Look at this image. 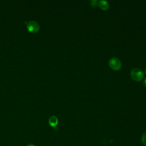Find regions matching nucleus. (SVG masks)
I'll return each mask as SVG.
<instances>
[{
  "instance_id": "obj_3",
  "label": "nucleus",
  "mask_w": 146,
  "mask_h": 146,
  "mask_svg": "<svg viewBox=\"0 0 146 146\" xmlns=\"http://www.w3.org/2000/svg\"><path fill=\"white\" fill-rule=\"evenodd\" d=\"M27 29L30 33H36L39 30L40 26L37 22L30 21L27 24Z\"/></svg>"
},
{
  "instance_id": "obj_4",
  "label": "nucleus",
  "mask_w": 146,
  "mask_h": 146,
  "mask_svg": "<svg viewBox=\"0 0 146 146\" xmlns=\"http://www.w3.org/2000/svg\"><path fill=\"white\" fill-rule=\"evenodd\" d=\"M98 5L99 6V7L102 9V10H108L109 9L110 7V5L109 3L105 0H100L99 1H98Z\"/></svg>"
},
{
  "instance_id": "obj_7",
  "label": "nucleus",
  "mask_w": 146,
  "mask_h": 146,
  "mask_svg": "<svg viewBox=\"0 0 146 146\" xmlns=\"http://www.w3.org/2000/svg\"><path fill=\"white\" fill-rule=\"evenodd\" d=\"M98 1L96 0H92L90 1V5L92 7H95L97 5Z\"/></svg>"
},
{
  "instance_id": "obj_10",
  "label": "nucleus",
  "mask_w": 146,
  "mask_h": 146,
  "mask_svg": "<svg viewBox=\"0 0 146 146\" xmlns=\"http://www.w3.org/2000/svg\"><path fill=\"white\" fill-rule=\"evenodd\" d=\"M145 73H146V68H145Z\"/></svg>"
},
{
  "instance_id": "obj_8",
  "label": "nucleus",
  "mask_w": 146,
  "mask_h": 146,
  "mask_svg": "<svg viewBox=\"0 0 146 146\" xmlns=\"http://www.w3.org/2000/svg\"><path fill=\"white\" fill-rule=\"evenodd\" d=\"M143 84L144 85V86L146 87V78H145V79H144V82H143Z\"/></svg>"
},
{
  "instance_id": "obj_9",
  "label": "nucleus",
  "mask_w": 146,
  "mask_h": 146,
  "mask_svg": "<svg viewBox=\"0 0 146 146\" xmlns=\"http://www.w3.org/2000/svg\"><path fill=\"white\" fill-rule=\"evenodd\" d=\"M26 146H35V145H34V144H29L27 145Z\"/></svg>"
},
{
  "instance_id": "obj_1",
  "label": "nucleus",
  "mask_w": 146,
  "mask_h": 146,
  "mask_svg": "<svg viewBox=\"0 0 146 146\" xmlns=\"http://www.w3.org/2000/svg\"><path fill=\"white\" fill-rule=\"evenodd\" d=\"M130 75L131 78L135 81H140L144 76V72L139 68H133L130 72Z\"/></svg>"
},
{
  "instance_id": "obj_6",
  "label": "nucleus",
  "mask_w": 146,
  "mask_h": 146,
  "mask_svg": "<svg viewBox=\"0 0 146 146\" xmlns=\"http://www.w3.org/2000/svg\"><path fill=\"white\" fill-rule=\"evenodd\" d=\"M141 142L143 145L146 146V132H145L141 136Z\"/></svg>"
},
{
  "instance_id": "obj_5",
  "label": "nucleus",
  "mask_w": 146,
  "mask_h": 146,
  "mask_svg": "<svg viewBox=\"0 0 146 146\" xmlns=\"http://www.w3.org/2000/svg\"><path fill=\"white\" fill-rule=\"evenodd\" d=\"M48 123L51 127H55L58 123V119L56 116H52L49 118Z\"/></svg>"
},
{
  "instance_id": "obj_2",
  "label": "nucleus",
  "mask_w": 146,
  "mask_h": 146,
  "mask_svg": "<svg viewBox=\"0 0 146 146\" xmlns=\"http://www.w3.org/2000/svg\"><path fill=\"white\" fill-rule=\"evenodd\" d=\"M110 67L114 70H119L121 67V62L117 57H112L109 60Z\"/></svg>"
}]
</instances>
